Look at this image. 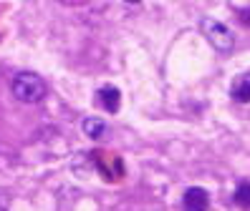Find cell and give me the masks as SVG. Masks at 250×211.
<instances>
[{
	"label": "cell",
	"instance_id": "6",
	"mask_svg": "<svg viewBox=\"0 0 250 211\" xmlns=\"http://www.w3.org/2000/svg\"><path fill=\"white\" fill-rule=\"evenodd\" d=\"M81 128H83V133L89 136L91 141H96V139H104L106 131H109L106 121H101V118H96V116H86V118L81 121Z\"/></svg>",
	"mask_w": 250,
	"mask_h": 211
},
{
	"label": "cell",
	"instance_id": "4",
	"mask_svg": "<svg viewBox=\"0 0 250 211\" xmlns=\"http://www.w3.org/2000/svg\"><path fill=\"white\" fill-rule=\"evenodd\" d=\"M96 103H99L106 113H116V111H119V106H122L119 88H116V86H101V88L96 90Z\"/></svg>",
	"mask_w": 250,
	"mask_h": 211
},
{
	"label": "cell",
	"instance_id": "7",
	"mask_svg": "<svg viewBox=\"0 0 250 211\" xmlns=\"http://www.w3.org/2000/svg\"><path fill=\"white\" fill-rule=\"evenodd\" d=\"M232 201L238 206H243V209H250V181H240V184L235 186Z\"/></svg>",
	"mask_w": 250,
	"mask_h": 211
},
{
	"label": "cell",
	"instance_id": "3",
	"mask_svg": "<svg viewBox=\"0 0 250 211\" xmlns=\"http://www.w3.org/2000/svg\"><path fill=\"white\" fill-rule=\"evenodd\" d=\"M182 209L185 211H208L210 209V193L202 186H189L182 193Z\"/></svg>",
	"mask_w": 250,
	"mask_h": 211
},
{
	"label": "cell",
	"instance_id": "5",
	"mask_svg": "<svg viewBox=\"0 0 250 211\" xmlns=\"http://www.w3.org/2000/svg\"><path fill=\"white\" fill-rule=\"evenodd\" d=\"M230 98L235 103H250V73H240L230 86Z\"/></svg>",
	"mask_w": 250,
	"mask_h": 211
},
{
	"label": "cell",
	"instance_id": "8",
	"mask_svg": "<svg viewBox=\"0 0 250 211\" xmlns=\"http://www.w3.org/2000/svg\"><path fill=\"white\" fill-rule=\"evenodd\" d=\"M8 201H10V199H8V193H5V191H0V211H5Z\"/></svg>",
	"mask_w": 250,
	"mask_h": 211
},
{
	"label": "cell",
	"instance_id": "1",
	"mask_svg": "<svg viewBox=\"0 0 250 211\" xmlns=\"http://www.w3.org/2000/svg\"><path fill=\"white\" fill-rule=\"evenodd\" d=\"M10 88H13V96H16L21 103H38V101L46 98V93H48L46 81H43L38 73H33V70L16 73V75H13Z\"/></svg>",
	"mask_w": 250,
	"mask_h": 211
},
{
	"label": "cell",
	"instance_id": "9",
	"mask_svg": "<svg viewBox=\"0 0 250 211\" xmlns=\"http://www.w3.org/2000/svg\"><path fill=\"white\" fill-rule=\"evenodd\" d=\"M238 13H240V18H243V20H245V23L250 25V8H240Z\"/></svg>",
	"mask_w": 250,
	"mask_h": 211
},
{
	"label": "cell",
	"instance_id": "2",
	"mask_svg": "<svg viewBox=\"0 0 250 211\" xmlns=\"http://www.w3.org/2000/svg\"><path fill=\"white\" fill-rule=\"evenodd\" d=\"M200 30H202V35L208 38V43L212 45L215 51L220 53H230L235 48V33L225 25V23H220L215 18H202L200 20Z\"/></svg>",
	"mask_w": 250,
	"mask_h": 211
}]
</instances>
